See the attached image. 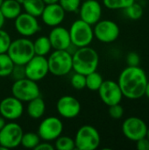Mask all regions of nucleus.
Returning a JSON list of instances; mask_svg holds the SVG:
<instances>
[{
  "label": "nucleus",
  "mask_w": 149,
  "mask_h": 150,
  "mask_svg": "<svg viewBox=\"0 0 149 150\" xmlns=\"http://www.w3.org/2000/svg\"><path fill=\"white\" fill-rule=\"evenodd\" d=\"M11 95L21 102L30 100L40 96V90L37 82L27 77L15 80L11 85Z\"/></svg>",
  "instance_id": "nucleus-7"
},
{
  "label": "nucleus",
  "mask_w": 149,
  "mask_h": 150,
  "mask_svg": "<svg viewBox=\"0 0 149 150\" xmlns=\"http://www.w3.org/2000/svg\"><path fill=\"white\" fill-rule=\"evenodd\" d=\"M35 150H54V146L52 145L50 143V142H45L43 141V142H40L36 147Z\"/></svg>",
  "instance_id": "nucleus-37"
},
{
  "label": "nucleus",
  "mask_w": 149,
  "mask_h": 150,
  "mask_svg": "<svg viewBox=\"0 0 149 150\" xmlns=\"http://www.w3.org/2000/svg\"><path fill=\"white\" fill-rule=\"evenodd\" d=\"M23 129L16 122H9L0 130V146L5 150L18 147L23 136Z\"/></svg>",
  "instance_id": "nucleus-9"
},
{
  "label": "nucleus",
  "mask_w": 149,
  "mask_h": 150,
  "mask_svg": "<svg viewBox=\"0 0 149 150\" xmlns=\"http://www.w3.org/2000/svg\"><path fill=\"white\" fill-rule=\"evenodd\" d=\"M83 1H84V0H83Z\"/></svg>",
  "instance_id": "nucleus-45"
},
{
  "label": "nucleus",
  "mask_w": 149,
  "mask_h": 150,
  "mask_svg": "<svg viewBox=\"0 0 149 150\" xmlns=\"http://www.w3.org/2000/svg\"><path fill=\"white\" fill-rule=\"evenodd\" d=\"M72 63L75 72L86 76L97 69L99 55L90 46L78 47L72 54Z\"/></svg>",
  "instance_id": "nucleus-2"
},
{
  "label": "nucleus",
  "mask_w": 149,
  "mask_h": 150,
  "mask_svg": "<svg viewBox=\"0 0 149 150\" xmlns=\"http://www.w3.org/2000/svg\"><path fill=\"white\" fill-rule=\"evenodd\" d=\"M11 76L14 80H19L25 77V65H14V68L12 69V72L11 74Z\"/></svg>",
  "instance_id": "nucleus-34"
},
{
  "label": "nucleus",
  "mask_w": 149,
  "mask_h": 150,
  "mask_svg": "<svg viewBox=\"0 0 149 150\" xmlns=\"http://www.w3.org/2000/svg\"><path fill=\"white\" fill-rule=\"evenodd\" d=\"M70 83L72 87L77 91L83 90L86 88V76L80 73H75L70 80Z\"/></svg>",
  "instance_id": "nucleus-31"
},
{
  "label": "nucleus",
  "mask_w": 149,
  "mask_h": 150,
  "mask_svg": "<svg viewBox=\"0 0 149 150\" xmlns=\"http://www.w3.org/2000/svg\"><path fill=\"white\" fill-rule=\"evenodd\" d=\"M78 11L80 18L91 25L101 19L103 13L102 5L97 0H84L81 3Z\"/></svg>",
  "instance_id": "nucleus-15"
},
{
  "label": "nucleus",
  "mask_w": 149,
  "mask_h": 150,
  "mask_svg": "<svg viewBox=\"0 0 149 150\" xmlns=\"http://www.w3.org/2000/svg\"><path fill=\"white\" fill-rule=\"evenodd\" d=\"M14 65V62L7 53L0 54V77L10 76Z\"/></svg>",
  "instance_id": "nucleus-24"
},
{
  "label": "nucleus",
  "mask_w": 149,
  "mask_h": 150,
  "mask_svg": "<svg viewBox=\"0 0 149 150\" xmlns=\"http://www.w3.org/2000/svg\"><path fill=\"white\" fill-rule=\"evenodd\" d=\"M148 127L147 123L142 119L132 116L124 120L122 124V132L126 139L136 142L140 139L146 137Z\"/></svg>",
  "instance_id": "nucleus-11"
},
{
  "label": "nucleus",
  "mask_w": 149,
  "mask_h": 150,
  "mask_svg": "<svg viewBox=\"0 0 149 150\" xmlns=\"http://www.w3.org/2000/svg\"><path fill=\"white\" fill-rule=\"evenodd\" d=\"M66 11L59 4V3L46 4L40 17L43 23L50 27L60 25L65 18Z\"/></svg>",
  "instance_id": "nucleus-18"
},
{
  "label": "nucleus",
  "mask_w": 149,
  "mask_h": 150,
  "mask_svg": "<svg viewBox=\"0 0 149 150\" xmlns=\"http://www.w3.org/2000/svg\"><path fill=\"white\" fill-rule=\"evenodd\" d=\"M136 149L138 150H149V140L143 137L136 142Z\"/></svg>",
  "instance_id": "nucleus-36"
},
{
  "label": "nucleus",
  "mask_w": 149,
  "mask_h": 150,
  "mask_svg": "<svg viewBox=\"0 0 149 150\" xmlns=\"http://www.w3.org/2000/svg\"><path fill=\"white\" fill-rule=\"evenodd\" d=\"M63 131L62 121L54 116L44 119L38 127V134L40 140L45 142H53L61 135Z\"/></svg>",
  "instance_id": "nucleus-10"
},
{
  "label": "nucleus",
  "mask_w": 149,
  "mask_h": 150,
  "mask_svg": "<svg viewBox=\"0 0 149 150\" xmlns=\"http://www.w3.org/2000/svg\"><path fill=\"white\" fill-rule=\"evenodd\" d=\"M26 112L28 116L33 120H39L44 115L46 112V104L40 96L28 102Z\"/></svg>",
  "instance_id": "nucleus-21"
},
{
  "label": "nucleus",
  "mask_w": 149,
  "mask_h": 150,
  "mask_svg": "<svg viewBox=\"0 0 149 150\" xmlns=\"http://www.w3.org/2000/svg\"><path fill=\"white\" fill-rule=\"evenodd\" d=\"M4 21H5V18L3 15V13L1 12V10H0V29L3 28L4 25Z\"/></svg>",
  "instance_id": "nucleus-38"
},
{
  "label": "nucleus",
  "mask_w": 149,
  "mask_h": 150,
  "mask_svg": "<svg viewBox=\"0 0 149 150\" xmlns=\"http://www.w3.org/2000/svg\"><path fill=\"white\" fill-rule=\"evenodd\" d=\"M40 142V138L38 134L29 132L23 134L20 145L27 149H34L35 147Z\"/></svg>",
  "instance_id": "nucleus-26"
},
{
  "label": "nucleus",
  "mask_w": 149,
  "mask_h": 150,
  "mask_svg": "<svg viewBox=\"0 0 149 150\" xmlns=\"http://www.w3.org/2000/svg\"><path fill=\"white\" fill-rule=\"evenodd\" d=\"M144 96H146L148 98H149V81H148V83H147V86H146V89H145Z\"/></svg>",
  "instance_id": "nucleus-41"
},
{
  "label": "nucleus",
  "mask_w": 149,
  "mask_h": 150,
  "mask_svg": "<svg viewBox=\"0 0 149 150\" xmlns=\"http://www.w3.org/2000/svg\"><path fill=\"white\" fill-rule=\"evenodd\" d=\"M54 149L57 150L76 149L75 140L67 135H60L54 140Z\"/></svg>",
  "instance_id": "nucleus-27"
},
{
  "label": "nucleus",
  "mask_w": 149,
  "mask_h": 150,
  "mask_svg": "<svg viewBox=\"0 0 149 150\" xmlns=\"http://www.w3.org/2000/svg\"><path fill=\"white\" fill-rule=\"evenodd\" d=\"M135 0H103V4L110 10H124Z\"/></svg>",
  "instance_id": "nucleus-29"
},
{
  "label": "nucleus",
  "mask_w": 149,
  "mask_h": 150,
  "mask_svg": "<svg viewBox=\"0 0 149 150\" xmlns=\"http://www.w3.org/2000/svg\"><path fill=\"white\" fill-rule=\"evenodd\" d=\"M16 1H17V2H18V3H19V4H21V5H22V4H23V3H24V1H25V0H16Z\"/></svg>",
  "instance_id": "nucleus-42"
},
{
  "label": "nucleus",
  "mask_w": 149,
  "mask_h": 150,
  "mask_svg": "<svg viewBox=\"0 0 149 150\" xmlns=\"http://www.w3.org/2000/svg\"><path fill=\"white\" fill-rule=\"evenodd\" d=\"M7 54L14 64L25 65L35 55L33 42L26 37L11 40Z\"/></svg>",
  "instance_id": "nucleus-3"
},
{
  "label": "nucleus",
  "mask_w": 149,
  "mask_h": 150,
  "mask_svg": "<svg viewBox=\"0 0 149 150\" xmlns=\"http://www.w3.org/2000/svg\"><path fill=\"white\" fill-rule=\"evenodd\" d=\"M71 43L76 48L88 47L94 39L93 27L81 18L75 20L68 30Z\"/></svg>",
  "instance_id": "nucleus-5"
},
{
  "label": "nucleus",
  "mask_w": 149,
  "mask_h": 150,
  "mask_svg": "<svg viewBox=\"0 0 149 150\" xmlns=\"http://www.w3.org/2000/svg\"><path fill=\"white\" fill-rule=\"evenodd\" d=\"M3 2H4V0H0V6L2 5V4H3Z\"/></svg>",
  "instance_id": "nucleus-44"
},
{
  "label": "nucleus",
  "mask_w": 149,
  "mask_h": 150,
  "mask_svg": "<svg viewBox=\"0 0 149 150\" xmlns=\"http://www.w3.org/2000/svg\"><path fill=\"white\" fill-rule=\"evenodd\" d=\"M94 38L102 43H112L118 40L120 34L119 25L110 19L99 20L93 27Z\"/></svg>",
  "instance_id": "nucleus-8"
},
{
  "label": "nucleus",
  "mask_w": 149,
  "mask_h": 150,
  "mask_svg": "<svg viewBox=\"0 0 149 150\" xmlns=\"http://www.w3.org/2000/svg\"><path fill=\"white\" fill-rule=\"evenodd\" d=\"M5 120H5L3 116L0 115V130H1V129L4 127V125L6 124Z\"/></svg>",
  "instance_id": "nucleus-39"
},
{
  "label": "nucleus",
  "mask_w": 149,
  "mask_h": 150,
  "mask_svg": "<svg viewBox=\"0 0 149 150\" xmlns=\"http://www.w3.org/2000/svg\"><path fill=\"white\" fill-rule=\"evenodd\" d=\"M124 11H125L126 16L132 20H138L141 18L144 14L143 7L141 6V4L136 2L133 3L132 4L127 6L126 9H124Z\"/></svg>",
  "instance_id": "nucleus-28"
},
{
  "label": "nucleus",
  "mask_w": 149,
  "mask_h": 150,
  "mask_svg": "<svg viewBox=\"0 0 149 150\" xmlns=\"http://www.w3.org/2000/svg\"><path fill=\"white\" fill-rule=\"evenodd\" d=\"M24 112L23 102L13 97L4 98L0 102V115L10 121L19 119Z\"/></svg>",
  "instance_id": "nucleus-16"
},
{
  "label": "nucleus",
  "mask_w": 149,
  "mask_h": 150,
  "mask_svg": "<svg viewBox=\"0 0 149 150\" xmlns=\"http://www.w3.org/2000/svg\"><path fill=\"white\" fill-rule=\"evenodd\" d=\"M58 3L66 12H76L79 10L82 0H59Z\"/></svg>",
  "instance_id": "nucleus-30"
},
{
  "label": "nucleus",
  "mask_w": 149,
  "mask_h": 150,
  "mask_svg": "<svg viewBox=\"0 0 149 150\" xmlns=\"http://www.w3.org/2000/svg\"><path fill=\"white\" fill-rule=\"evenodd\" d=\"M14 20L16 31L23 37L33 36L40 29L37 18L26 12H21Z\"/></svg>",
  "instance_id": "nucleus-14"
},
{
  "label": "nucleus",
  "mask_w": 149,
  "mask_h": 150,
  "mask_svg": "<svg viewBox=\"0 0 149 150\" xmlns=\"http://www.w3.org/2000/svg\"><path fill=\"white\" fill-rule=\"evenodd\" d=\"M0 10L5 19L11 20L22 12V5L16 0H4Z\"/></svg>",
  "instance_id": "nucleus-20"
},
{
  "label": "nucleus",
  "mask_w": 149,
  "mask_h": 150,
  "mask_svg": "<svg viewBox=\"0 0 149 150\" xmlns=\"http://www.w3.org/2000/svg\"><path fill=\"white\" fill-rule=\"evenodd\" d=\"M108 107H109L108 112H109V115L111 118H112L114 120H119L123 117L125 111H124V107L120 105V103L112 105Z\"/></svg>",
  "instance_id": "nucleus-33"
},
{
  "label": "nucleus",
  "mask_w": 149,
  "mask_h": 150,
  "mask_svg": "<svg viewBox=\"0 0 149 150\" xmlns=\"http://www.w3.org/2000/svg\"><path fill=\"white\" fill-rule=\"evenodd\" d=\"M76 149L95 150L101 142L100 134L97 129L90 125L82 126L75 136Z\"/></svg>",
  "instance_id": "nucleus-6"
},
{
  "label": "nucleus",
  "mask_w": 149,
  "mask_h": 150,
  "mask_svg": "<svg viewBox=\"0 0 149 150\" xmlns=\"http://www.w3.org/2000/svg\"><path fill=\"white\" fill-rule=\"evenodd\" d=\"M48 38L52 48L54 50H68L72 45L68 30L61 25L53 27L48 34Z\"/></svg>",
  "instance_id": "nucleus-19"
},
{
  "label": "nucleus",
  "mask_w": 149,
  "mask_h": 150,
  "mask_svg": "<svg viewBox=\"0 0 149 150\" xmlns=\"http://www.w3.org/2000/svg\"><path fill=\"white\" fill-rule=\"evenodd\" d=\"M81 104L75 97L65 95L59 98L56 103V109L62 118L74 119L81 112Z\"/></svg>",
  "instance_id": "nucleus-17"
},
{
  "label": "nucleus",
  "mask_w": 149,
  "mask_h": 150,
  "mask_svg": "<svg viewBox=\"0 0 149 150\" xmlns=\"http://www.w3.org/2000/svg\"><path fill=\"white\" fill-rule=\"evenodd\" d=\"M97 91L101 101L107 106L121 103L124 98L118 82L113 80H104Z\"/></svg>",
  "instance_id": "nucleus-12"
},
{
  "label": "nucleus",
  "mask_w": 149,
  "mask_h": 150,
  "mask_svg": "<svg viewBox=\"0 0 149 150\" xmlns=\"http://www.w3.org/2000/svg\"><path fill=\"white\" fill-rule=\"evenodd\" d=\"M46 4L43 0H25L22 7L25 12L31 14L36 18L40 17Z\"/></svg>",
  "instance_id": "nucleus-22"
},
{
  "label": "nucleus",
  "mask_w": 149,
  "mask_h": 150,
  "mask_svg": "<svg viewBox=\"0 0 149 150\" xmlns=\"http://www.w3.org/2000/svg\"><path fill=\"white\" fill-rule=\"evenodd\" d=\"M11 43V38L10 34L6 31L1 28L0 29V54L7 53Z\"/></svg>",
  "instance_id": "nucleus-32"
},
{
  "label": "nucleus",
  "mask_w": 149,
  "mask_h": 150,
  "mask_svg": "<svg viewBox=\"0 0 149 150\" xmlns=\"http://www.w3.org/2000/svg\"><path fill=\"white\" fill-rule=\"evenodd\" d=\"M33 49L36 55L46 56L52 49L48 36H40L33 41Z\"/></svg>",
  "instance_id": "nucleus-23"
},
{
  "label": "nucleus",
  "mask_w": 149,
  "mask_h": 150,
  "mask_svg": "<svg viewBox=\"0 0 149 150\" xmlns=\"http://www.w3.org/2000/svg\"><path fill=\"white\" fill-rule=\"evenodd\" d=\"M85 76H86V88L92 91H97L104 82L103 76L98 72H97V70L86 75Z\"/></svg>",
  "instance_id": "nucleus-25"
},
{
  "label": "nucleus",
  "mask_w": 149,
  "mask_h": 150,
  "mask_svg": "<svg viewBox=\"0 0 149 150\" xmlns=\"http://www.w3.org/2000/svg\"><path fill=\"white\" fill-rule=\"evenodd\" d=\"M141 63V57L136 52H129L126 55L127 66H139Z\"/></svg>",
  "instance_id": "nucleus-35"
},
{
  "label": "nucleus",
  "mask_w": 149,
  "mask_h": 150,
  "mask_svg": "<svg viewBox=\"0 0 149 150\" xmlns=\"http://www.w3.org/2000/svg\"><path fill=\"white\" fill-rule=\"evenodd\" d=\"M148 76L140 66H127L119 74L118 83L123 97L136 100L144 97L148 83Z\"/></svg>",
  "instance_id": "nucleus-1"
},
{
  "label": "nucleus",
  "mask_w": 149,
  "mask_h": 150,
  "mask_svg": "<svg viewBox=\"0 0 149 150\" xmlns=\"http://www.w3.org/2000/svg\"><path fill=\"white\" fill-rule=\"evenodd\" d=\"M45 4H56L59 2V0H43Z\"/></svg>",
  "instance_id": "nucleus-40"
},
{
  "label": "nucleus",
  "mask_w": 149,
  "mask_h": 150,
  "mask_svg": "<svg viewBox=\"0 0 149 150\" xmlns=\"http://www.w3.org/2000/svg\"><path fill=\"white\" fill-rule=\"evenodd\" d=\"M146 137L149 140V127H148V131H147V135H146Z\"/></svg>",
  "instance_id": "nucleus-43"
},
{
  "label": "nucleus",
  "mask_w": 149,
  "mask_h": 150,
  "mask_svg": "<svg viewBox=\"0 0 149 150\" xmlns=\"http://www.w3.org/2000/svg\"><path fill=\"white\" fill-rule=\"evenodd\" d=\"M25 77L39 82L45 78L49 73L47 59L45 56L34 55L25 65Z\"/></svg>",
  "instance_id": "nucleus-13"
},
{
  "label": "nucleus",
  "mask_w": 149,
  "mask_h": 150,
  "mask_svg": "<svg viewBox=\"0 0 149 150\" xmlns=\"http://www.w3.org/2000/svg\"><path fill=\"white\" fill-rule=\"evenodd\" d=\"M47 59L49 73L53 76H67L73 70L72 54L68 50H54Z\"/></svg>",
  "instance_id": "nucleus-4"
}]
</instances>
